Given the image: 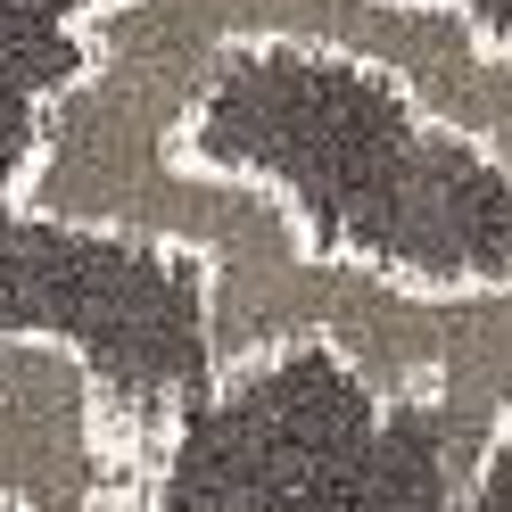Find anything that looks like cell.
Instances as JSON below:
<instances>
[{
  "label": "cell",
  "mask_w": 512,
  "mask_h": 512,
  "mask_svg": "<svg viewBox=\"0 0 512 512\" xmlns=\"http://www.w3.org/2000/svg\"><path fill=\"white\" fill-rule=\"evenodd\" d=\"M157 488V455L116 422L75 331L0 323V512H83Z\"/></svg>",
  "instance_id": "obj_1"
},
{
  "label": "cell",
  "mask_w": 512,
  "mask_h": 512,
  "mask_svg": "<svg viewBox=\"0 0 512 512\" xmlns=\"http://www.w3.org/2000/svg\"><path fill=\"white\" fill-rule=\"evenodd\" d=\"M83 512H174L166 488H133V496H108V504H83Z\"/></svg>",
  "instance_id": "obj_2"
}]
</instances>
